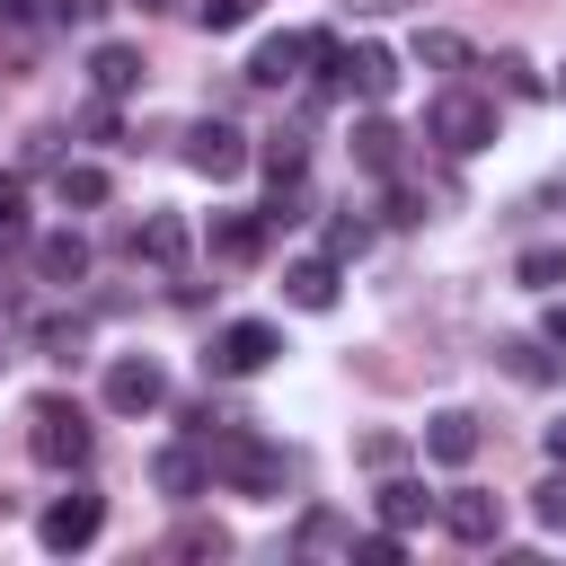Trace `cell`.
I'll return each mask as SVG.
<instances>
[{
  "mask_svg": "<svg viewBox=\"0 0 566 566\" xmlns=\"http://www.w3.org/2000/svg\"><path fill=\"white\" fill-rule=\"evenodd\" d=\"M424 142H442L451 159H469V150H486V142H495V97H469V88H442V97L424 106Z\"/></svg>",
  "mask_w": 566,
  "mask_h": 566,
  "instance_id": "obj_1",
  "label": "cell"
},
{
  "mask_svg": "<svg viewBox=\"0 0 566 566\" xmlns=\"http://www.w3.org/2000/svg\"><path fill=\"white\" fill-rule=\"evenodd\" d=\"M27 451L44 469H88V416L71 398H35L27 407Z\"/></svg>",
  "mask_w": 566,
  "mask_h": 566,
  "instance_id": "obj_2",
  "label": "cell"
},
{
  "mask_svg": "<svg viewBox=\"0 0 566 566\" xmlns=\"http://www.w3.org/2000/svg\"><path fill=\"white\" fill-rule=\"evenodd\" d=\"M212 478L239 495H283V451H265L256 433H221L212 442Z\"/></svg>",
  "mask_w": 566,
  "mask_h": 566,
  "instance_id": "obj_3",
  "label": "cell"
},
{
  "mask_svg": "<svg viewBox=\"0 0 566 566\" xmlns=\"http://www.w3.org/2000/svg\"><path fill=\"white\" fill-rule=\"evenodd\" d=\"M106 531V495H88V486H71V495H53L44 513H35V539L62 557V548H88Z\"/></svg>",
  "mask_w": 566,
  "mask_h": 566,
  "instance_id": "obj_4",
  "label": "cell"
},
{
  "mask_svg": "<svg viewBox=\"0 0 566 566\" xmlns=\"http://www.w3.org/2000/svg\"><path fill=\"white\" fill-rule=\"evenodd\" d=\"M274 354H283V336H274L265 318H230V327L212 336V371H221V380H248V371H265Z\"/></svg>",
  "mask_w": 566,
  "mask_h": 566,
  "instance_id": "obj_5",
  "label": "cell"
},
{
  "mask_svg": "<svg viewBox=\"0 0 566 566\" xmlns=\"http://www.w3.org/2000/svg\"><path fill=\"white\" fill-rule=\"evenodd\" d=\"M248 159H256V150H248V133H239V124H195V133H186V168H195V177H212V186H221V177H239Z\"/></svg>",
  "mask_w": 566,
  "mask_h": 566,
  "instance_id": "obj_6",
  "label": "cell"
},
{
  "mask_svg": "<svg viewBox=\"0 0 566 566\" xmlns=\"http://www.w3.org/2000/svg\"><path fill=\"white\" fill-rule=\"evenodd\" d=\"M168 398V371L150 363V354H124V363H106V407L115 416H150Z\"/></svg>",
  "mask_w": 566,
  "mask_h": 566,
  "instance_id": "obj_7",
  "label": "cell"
},
{
  "mask_svg": "<svg viewBox=\"0 0 566 566\" xmlns=\"http://www.w3.org/2000/svg\"><path fill=\"white\" fill-rule=\"evenodd\" d=\"M442 531L469 539V548H495V539H504V504H495L486 486H451V495H442Z\"/></svg>",
  "mask_w": 566,
  "mask_h": 566,
  "instance_id": "obj_8",
  "label": "cell"
},
{
  "mask_svg": "<svg viewBox=\"0 0 566 566\" xmlns=\"http://www.w3.org/2000/svg\"><path fill=\"white\" fill-rule=\"evenodd\" d=\"M150 486H159V495H177V504H186V495H203V486H212V451H203V442H168V451L150 460Z\"/></svg>",
  "mask_w": 566,
  "mask_h": 566,
  "instance_id": "obj_9",
  "label": "cell"
},
{
  "mask_svg": "<svg viewBox=\"0 0 566 566\" xmlns=\"http://www.w3.org/2000/svg\"><path fill=\"white\" fill-rule=\"evenodd\" d=\"M424 451H433L442 469H469V460H478V416H469V407L424 416Z\"/></svg>",
  "mask_w": 566,
  "mask_h": 566,
  "instance_id": "obj_10",
  "label": "cell"
},
{
  "mask_svg": "<svg viewBox=\"0 0 566 566\" xmlns=\"http://www.w3.org/2000/svg\"><path fill=\"white\" fill-rule=\"evenodd\" d=\"M301 62H310V27H301V35H265V44L248 53V80H256V88H283V80H301Z\"/></svg>",
  "mask_w": 566,
  "mask_h": 566,
  "instance_id": "obj_11",
  "label": "cell"
},
{
  "mask_svg": "<svg viewBox=\"0 0 566 566\" xmlns=\"http://www.w3.org/2000/svg\"><path fill=\"white\" fill-rule=\"evenodd\" d=\"M398 150H407V133H398L389 115H363V124H354V168H363V177H398Z\"/></svg>",
  "mask_w": 566,
  "mask_h": 566,
  "instance_id": "obj_12",
  "label": "cell"
},
{
  "mask_svg": "<svg viewBox=\"0 0 566 566\" xmlns=\"http://www.w3.org/2000/svg\"><path fill=\"white\" fill-rule=\"evenodd\" d=\"M345 88H363L371 106L398 97V53H389V44H354V53H345Z\"/></svg>",
  "mask_w": 566,
  "mask_h": 566,
  "instance_id": "obj_13",
  "label": "cell"
},
{
  "mask_svg": "<svg viewBox=\"0 0 566 566\" xmlns=\"http://www.w3.org/2000/svg\"><path fill=\"white\" fill-rule=\"evenodd\" d=\"M35 274L71 292V283L88 274V239H80V230H44V239H35Z\"/></svg>",
  "mask_w": 566,
  "mask_h": 566,
  "instance_id": "obj_14",
  "label": "cell"
},
{
  "mask_svg": "<svg viewBox=\"0 0 566 566\" xmlns=\"http://www.w3.org/2000/svg\"><path fill=\"white\" fill-rule=\"evenodd\" d=\"M265 230H274L265 212H221V221H212V256H221V265H248V256L265 248Z\"/></svg>",
  "mask_w": 566,
  "mask_h": 566,
  "instance_id": "obj_15",
  "label": "cell"
},
{
  "mask_svg": "<svg viewBox=\"0 0 566 566\" xmlns=\"http://www.w3.org/2000/svg\"><path fill=\"white\" fill-rule=\"evenodd\" d=\"M283 292H292V310H336V256H301V265H283Z\"/></svg>",
  "mask_w": 566,
  "mask_h": 566,
  "instance_id": "obj_16",
  "label": "cell"
},
{
  "mask_svg": "<svg viewBox=\"0 0 566 566\" xmlns=\"http://www.w3.org/2000/svg\"><path fill=\"white\" fill-rule=\"evenodd\" d=\"M88 80H97V97H133L142 88V53L133 44H97L88 53Z\"/></svg>",
  "mask_w": 566,
  "mask_h": 566,
  "instance_id": "obj_17",
  "label": "cell"
},
{
  "mask_svg": "<svg viewBox=\"0 0 566 566\" xmlns=\"http://www.w3.org/2000/svg\"><path fill=\"white\" fill-rule=\"evenodd\" d=\"M133 256H150V265H186V221H177V212H150V221L133 230Z\"/></svg>",
  "mask_w": 566,
  "mask_h": 566,
  "instance_id": "obj_18",
  "label": "cell"
},
{
  "mask_svg": "<svg viewBox=\"0 0 566 566\" xmlns=\"http://www.w3.org/2000/svg\"><path fill=\"white\" fill-rule=\"evenodd\" d=\"M433 513H442V504H433L416 478H389V486H380V522H389V531H416V522H433Z\"/></svg>",
  "mask_w": 566,
  "mask_h": 566,
  "instance_id": "obj_19",
  "label": "cell"
},
{
  "mask_svg": "<svg viewBox=\"0 0 566 566\" xmlns=\"http://www.w3.org/2000/svg\"><path fill=\"white\" fill-rule=\"evenodd\" d=\"M53 195H62V203H80V212H97V203H106V168H88V159H62Z\"/></svg>",
  "mask_w": 566,
  "mask_h": 566,
  "instance_id": "obj_20",
  "label": "cell"
},
{
  "mask_svg": "<svg viewBox=\"0 0 566 566\" xmlns=\"http://www.w3.org/2000/svg\"><path fill=\"white\" fill-rule=\"evenodd\" d=\"M256 159H265V177H274V186H292V177L310 168V142H301V133H274V142H265Z\"/></svg>",
  "mask_w": 566,
  "mask_h": 566,
  "instance_id": "obj_21",
  "label": "cell"
},
{
  "mask_svg": "<svg viewBox=\"0 0 566 566\" xmlns=\"http://www.w3.org/2000/svg\"><path fill=\"white\" fill-rule=\"evenodd\" d=\"M504 371L539 389V380H557V354H548V345H531V336H513V345H504Z\"/></svg>",
  "mask_w": 566,
  "mask_h": 566,
  "instance_id": "obj_22",
  "label": "cell"
},
{
  "mask_svg": "<svg viewBox=\"0 0 566 566\" xmlns=\"http://www.w3.org/2000/svg\"><path fill=\"white\" fill-rule=\"evenodd\" d=\"M416 62H433V71H460V62H469V35H451V27H424V35H416Z\"/></svg>",
  "mask_w": 566,
  "mask_h": 566,
  "instance_id": "obj_23",
  "label": "cell"
},
{
  "mask_svg": "<svg viewBox=\"0 0 566 566\" xmlns=\"http://www.w3.org/2000/svg\"><path fill=\"white\" fill-rule=\"evenodd\" d=\"M513 274H522L531 292H557V283H566V248H522V265H513Z\"/></svg>",
  "mask_w": 566,
  "mask_h": 566,
  "instance_id": "obj_24",
  "label": "cell"
},
{
  "mask_svg": "<svg viewBox=\"0 0 566 566\" xmlns=\"http://www.w3.org/2000/svg\"><path fill=\"white\" fill-rule=\"evenodd\" d=\"M168 557H230V531H221V522H186V531L168 539Z\"/></svg>",
  "mask_w": 566,
  "mask_h": 566,
  "instance_id": "obj_25",
  "label": "cell"
},
{
  "mask_svg": "<svg viewBox=\"0 0 566 566\" xmlns=\"http://www.w3.org/2000/svg\"><path fill=\"white\" fill-rule=\"evenodd\" d=\"M531 513H539V531H566V460L531 486Z\"/></svg>",
  "mask_w": 566,
  "mask_h": 566,
  "instance_id": "obj_26",
  "label": "cell"
},
{
  "mask_svg": "<svg viewBox=\"0 0 566 566\" xmlns=\"http://www.w3.org/2000/svg\"><path fill=\"white\" fill-rule=\"evenodd\" d=\"M363 248H371V221H354V212H336V221H327V256L345 265V256H363Z\"/></svg>",
  "mask_w": 566,
  "mask_h": 566,
  "instance_id": "obj_27",
  "label": "cell"
},
{
  "mask_svg": "<svg viewBox=\"0 0 566 566\" xmlns=\"http://www.w3.org/2000/svg\"><path fill=\"white\" fill-rule=\"evenodd\" d=\"M301 548H310V557H327V548H354V531H345L336 513H310V522H301Z\"/></svg>",
  "mask_w": 566,
  "mask_h": 566,
  "instance_id": "obj_28",
  "label": "cell"
},
{
  "mask_svg": "<svg viewBox=\"0 0 566 566\" xmlns=\"http://www.w3.org/2000/svg\"><path fill=\"white\" fill-rule=\"evenodd\" d=\"M195 18H203V35H230V27L256 18V0H195Z\"/></svg>",
  "mask_w": 566,
  "mask_h": 566,
  "instance_id": "obj_29",
  "label": "cell"
},
{
  "mask_svg": "<svg viewBox=\"0 0 566 566\" xmlns=\"http://www.w3.org/2000/svg\"><path fill=\"white\" fill-rule=\"evenodd\" d=\"M354 557H363V566H398V557H407V531H389V522H380L371 539H354Z\"/></svg>",
  "mask_w": 566,
  "mask_h": 566,
  "instance_id": "obj_30",
  "label": "cell"
},
{
  "mask_svg": "<svg viewBox=\"0 0 566 566\" xmlns=\"http://www.w3.org/2000/svg\"><path fill=\"white\" fill-rule=\"evenodd\" d=\"M18 230H27V186L0 177V239H18Z\"/></svg>",
  "mask_w": 566,
  "mask_h": 566,
  "instance_id": "obj_31",
  "label": "cell"
},
{
  "mask_svg": "<svg viewBox=\"0 0 566 566\" xmlns=\"http://www.w3.org/2000/svg\"><path fill=\"white\" fill-rule=\"evenodd\" d=\"M495 71H504V88H513V97H539V71H531V62H522V53H504V62H495Z\"/></svg>",
  "mask_w": 566,
  "mask_h": 566,
  "instance_id": "obj_32",
  "label": "cell"
},
{
  "mask_svg": "<svg viewBox=\"0 0 566 566\" xmlns=\"http://www.w3.org/2000/svg\"><path fill=\"white\" fill-rule=\"evenodd\" d=\"M363 469H398V433H363Z\"/></svg>",
  "mask_w": 566,
  "mask_h": 566,
  "instance_id": "obj_33",
  "label": "cell"
},
{
  "mask_svg": "<svg viewBox=\"0 0 566 566\" xmlns=\"http://www.w3.org/2000/svg\"><path fill=\"white\" fill-rule=\"evenodd\" d=\"M44 9H53V18H62V27H88V18H97V9H106V0H44Z\"/></svg>",
  "mask_w": 566,
  "mask_h": 566,
  "instance_id": "obj_34",
  "label": "cell"
},
{
  "mask_svg": "<svg viewBox=\"0 0 566 566\" xmlns=\"http://www.w3.org/2000/svg\"><path fill=\"white\" fill-rule=\"evenodd\" d=\"M548 460H566V424H548Z\"/></svg>",
  "mask_w": 566,
  "mask_h": 566,
  "instance_id": "obj_35",
  "label": "cell"
},
{
  "mask_svg": "<svg viewBox=\"0 0 566 566\" xmlns=\"http://www.w3.org/2000/svg\"><path fill=\"white\" fill-rule=\"evenodd\" d=\"M548 345H566V310H548Z\"/></svg>",
  "mask_w": 566,
  "mask_h": 566,
  "instance_id": "obj_36",
  "label": "cell"
},
{
  "mask_svg": "<svg viewBox=\"0 0 566 566\" xmlns=\"http://www.w3.org/2000/svg\"><path fill=\"white\" fill-rule=\"evenodd\" d=\"M371 9H407V0H371Z\"/></svg>",
  "mask_w": 566,
  "mask_h": 566,
  "instance_id": "obj_37",
  "label": "cell"
},
{
  "mask_svg": "<svg viewBox=\"0 0 566 566\" xmlns=\"http://www.w3.org/2000/svg\"><path fill=\"white\" fill-rule=\"evenodd\" d=\"M0 18H18V0H0Z\"/></svg>",
  "mask_w": 566,
  "mask_h": 566,
  "instance_id": "obj_38",
  "label": "cell"
},
{
  "mask_svg": "<svg viewBox=\"0 0 566 566\" xmlns=\"http://www.w3.org/2000/svg\"><path fill=\"white\" fill-rule=\"evenodd\" d=\"M0 363H9V354H0Z\"/></svg>",
  "mask_w": 566,
  "mask_h": 566,
  "instance_id": "obj_39",
  "label": "cell"
}]
</instances>
